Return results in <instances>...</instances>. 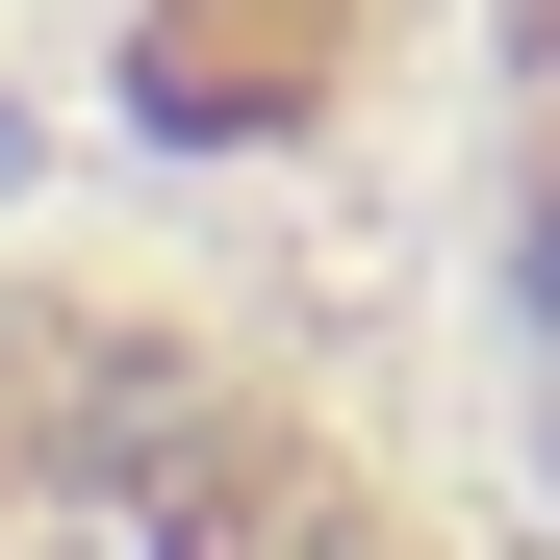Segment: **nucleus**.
Returning <instances> with one entry per match:
<instances>
[{
	"mask_svg": "<svg viewBox=\"0 0 560 560\" xmlns=\"http://www.w3.org/2000/svg\"><path fill=\"white\" fill-rule=\"evenodd\" d=\"M535 331H560V178H535Z\"/></svg>",
	"mask_w": 560,
	"mask_h": 560,
	"instance_id": "1",
	"label": "nucleus"
}]
</instances>
